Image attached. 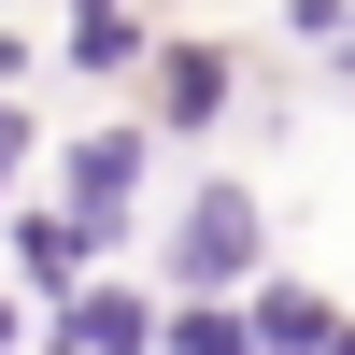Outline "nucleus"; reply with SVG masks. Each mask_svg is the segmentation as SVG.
<instances>
[]
</instances>
